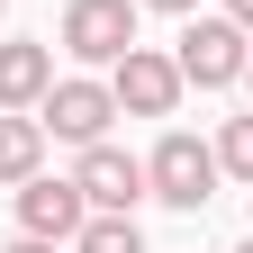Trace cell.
Segmentation results:
<instances>
[{
    "label": "cell",
    "mask_w": 253,
    "mask_h": 253,
    "mask_svg": "<svg viewBox=\"0 0 253 253\" xmlns=\"http://www.w3.org/2000/svg\"><path fill=\"white\" fill-rule=\"evenodd\" d=\"M45 172V118H27V109H9V118H0V181H37Z\"/></svg>",
    "instance_id": "9"
},
{
    "label": "cell",
    "mask_w": 253,
    "mask_h": 253,
    "mask_svg": "<svg viewBox=\"0 0 253 253\" xmlns=\"http://www.w3.org/2000/svg\"><path fill=\"white\" fill-rule=\"evenodd\" d=\"M145 190H154L163 208L199 217V208H208V190H217V145H199V136H181V126H172V136L145 154Z\"/></svg>",
    "instance_id": "1"
},
{
    "label": "cell",
    "mask_w": 253,
    "mask_h": 253,
    "mask_svg": "<svg viewBox=\"0 0 253 253\" xmlns=\"http://www.w3.org/2000/svg\"><path fill=\"white\" fill-rule=\"evenodd\" d=\"M235 253H253V244H235Z\"/></svg>",
    "instance_id": "16"
},
{
    "label": "cell",
    "mask_w": 253,
    "mask_h": 253,
    "mask_svg": "<svg viewBox=\"0 0 253 253\" xmlns=\"http://www.w3.org/2000/svg\"><path fill=\"white\" fill-rule=\"evenodd\" d=\"M0 253H63V244H45V235H18V244H0Z\"/></svg>",
    "instance_id": "12"
},
{
    "label": "cell",
    "mask_w": 253,
    "mask_h": 253,
    "mask_svg": "<svg viewBox=\"0 0 253 253\" xmlns=\"http://www.w3.org/2000/svg\"><path fill=\"white\" fill-rule=\"evenodd\" d=\"M181 82H199V90H226V82H244V63H253V37L235 18H190L181 27Z\"/></svg>",
    "instance_id": "3"
},
{
    "label": "cell",
    "mask_w": 253,
    "mask_h": 253,
    "mask_svg": "<svg viewBox=\"0 0 253 253\" xmlns=\"http://www.w3.org/2000/svg\"><path fill=\"white\" fill-rule=\"evenodd\" d=\"M109 90H118V118H172L190 82H181V63H172V54L126 45V54L109 63Z\"/></svg>",
    "instance_id": "2"
},
{
    "label": "cell",
    "mask_w": 253,
    "mask_h": 253,
    "mask_svg": "<svg viewBox=\"0 0 253 253\" xmlns=\"http://www.w3.org/2000/svg\"><path fill=\"white\" fill-rule=\"evenodd\" d=\"M126 45H136V0H63V54L118 63Z\"/></svg>",
    "instance_id": "6"
},
{
    "label": "cell",
    "mask_w": 253,
    "mask_h": 253,
    "mask_svg": "<svg viewBox=\"0 0 253 253\" xmlns=\"http://www.w3.org/2000/svg\"><path fill=\"white\" fill-rule=\"evenodd\" d=\"M217 172L253 181V118H226V136H217Z\"/></svg>",
    "instance_id": "11"
},
{
    "label": "cell",
    "mask_w": 253,
    "mask_h": 253,
    "mask_svg": "<svg viewBox=\"0 0 253 253\" xmlns=\"http://www.w3.org/2000/svg\"><path fill=\"white\" fill-rule=\"evenodd\" d=\"M136 9H172V18H190V9H199V0H136Z\"/></svg>",
    "instance_id": "13"
},
{
    "label": "cell",
    "mask_w": 253,
    "mask_h": 253,
    "mask_svg": "<svg viewBox=\"0 0 253 253\" xmlns=\"http://www.w3.org/2000/svg\"><path fill=\"white\" fill-rule=\"evenodd\" d=\"M226 18H235V27H244V37H253V0H226Z\"/></svg>",
    "instance_id": "14"
},
{
    "label": "cell",
    "mask_w": 253,
    "mask_h": 253,
    "mask_svg": "<svg viewBox=\"0 0 253 253\" xmlns=\"http://www.w3.org/2000/svg\"><path fill=\"white\" fill-rule=\"evenodd\" d=\"M244 90H253V63H244Z\"/></svg>",
    "instance_id": "15"
},
{
    "label": "cell",
    "mask_w": 253,
    "mask_h": 253,
    "mask_svg": "<svg viewBox=\"0 0 253 253\" xmlns=\"http://www.w3.org/2000/svg\"><path fill=\"white\" fill-rule=\"evenodd\" d=\"M45 90H54V45L9 37V45H0V109H37Z\"/></svg>",
    "instance_id": "8"
},
{
    "label": "cell",
    "mask_w": 253,
    "mask_h": 253,
    "mask_svg": "<svg viewBox=\"0 0 253 253\" xmlns=\"http://www.w3.org/2000/svg\"><path fill=\"white\" fill-rule=\"evenodd\" d=\"M0 9H9V0H0Z\"/></svg>",
    "instance_id": "17"
},
{
    "label": "cell",
    "mask_w": 253,
    "mask_h": 253,
    "mask_svg": "<svg viewBox=\"0 0 253 253\" xmlns=\"http://www.w3.org/2000/svg\"><path fill=\"white\" fill-rule=\"evenodd\" d=\"M37 118H45V136H63V145H100L109 118H118V90L90 82V73H73V82H54L37 100Z\"/></svg>",
    "instance_id": "4"
},
{
    "label": "cell",
    "mask_w": 253,
    "mask_h": 253,
    "mask_svg": "<svg viewBox=\"0 0 253 253\" xmlns=\"http://www.w3.org/2000/svg\"><path fill=\"white\" fill-rule=\"evenodd\" d=\"M82 217H90L82 181H54V172L18 181V226H27V235H45V244H73V235H82Z\"/></svg>",
    "instance_id": "7"
},
{
    "label": "cell",
    "mask_w": 253,
    "mask_h": 253,
    "mask_svg": "<svg viewBox=\"0 0 253 253\" xmlns=\"http://www.w3.org/2000/svg\"><path fill=\"white\" fill-rule=\"evenodd\" d=\"M73 253H145V235H136V217H100L90 208L82 235H73Z\"/></svg>",
    "instance_id": "10"
},
{
    "label": "cell",
    "mask_w": 253,
    "mask_h": 253,
    "mask_svg": "<svg viewBox=\"0 0 253 253\" xmlns=\"http://www.w3.org/2000/svg\"><path fill=\"white\" fill-rule=\"evenodd\" d=\"M73 181H82V199L100 208V217H136V199H154V190H145V163H136L126 145H109V136H100V145H82Z\"/></svg>",
    "instance_id": "5"
}]
</instances>
